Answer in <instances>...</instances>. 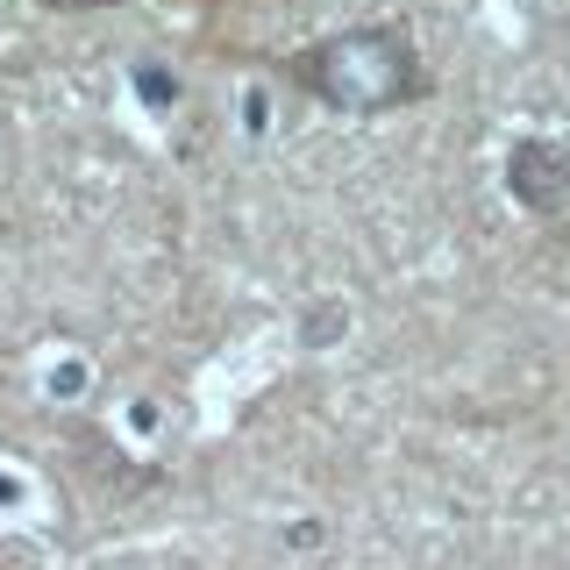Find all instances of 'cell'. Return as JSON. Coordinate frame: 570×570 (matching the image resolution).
<instances>
[{"label":"cell","instance_id":"1","mask_svg":"<svg viewBox=\"0 0 570 570\" xmlns=\"http://www.w3.org/2000/svg\"><path fill=\"white\" fill-rule=\"evenodd\" d=\"M272 71L293 94H307L314 107H328V115H400V107H414L435 94V79H428V58L414 43V29L406 22H350V29H328L314 36V43L285 50L272 58Z\"/></svg>","mask_w":570,"mask_h":570},{"label":"cell","instance_id":"2","mask_svg":"<svg viewBox=\"0 0 570 570\" xmlns=\"http://www.w3.org/2000/svg\"><path fill=\"white\" fill-rule=\"evenodd\" d=\"M507 193L521 200L534 222H563L570 214V150L549 136H528L507 150Z\"/></svg>","mask_w":570,"mask_h":570},{"label":"cell","instance_id":"3","mask_svg":"<svg viewBox=\"0 0 570 570\" xmlns=\"http://www.w3.org/2000/svg\"><path fill=\"white\" fill-rule=\"evenodd\" d=\"M43 14H107V8H121V0H36Z\"/></svg>","mask_w":570,"mask_h":570},{"label":"cell","instance_id":"4","mask_svg":"<svg viewBox=\"0 0 570 570\" xmlns=\"http://www.w3.org/2000/svg\"><path fill=\"white\" fill-rule=\"evenodd\" d=\"M0 249H8V214H0Z\"/></svg>","mask_w":570,"mask_h":570}]
</instances>
